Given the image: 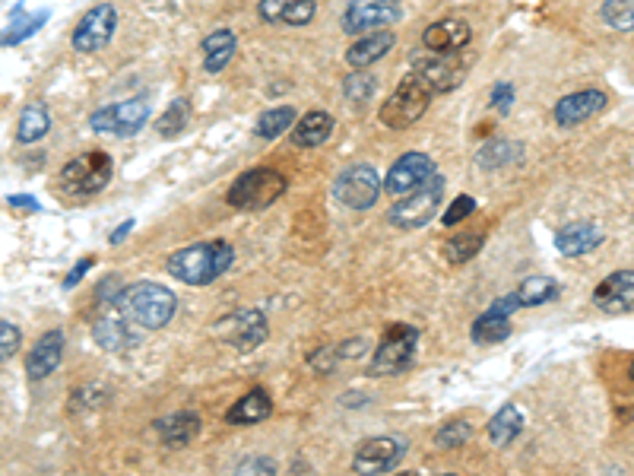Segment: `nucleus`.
Returning <instances> with one entry per match:
<instances>
[{
	"instance_id": "1",
	"label": "nucleus",
	"mask_w": 634,
	"mask_h": 476,
	"mask_svg": "<svg viewBox=\"0 0 634 476\" xmlns=\"http://www.w3.org/2000/svg\"><path fill=\"white\" fill-rule=\"evenodd\" d=\"M232 264H235V248L229 242H222V238H216V242H197L169 254L165 270L184 286H210Z\"/></svg>"
},
{
	"instance_id": "2",
	"label": "nucleus",
	"mask_w": 634,
	"mask_h": 476,
	"mask_svg": "<svg viewBox=\"0 0 634 476\" xmlns=\"http://www.w3.org/2000/svg\"><path fill=\"white\" fill-rule=\"evenodd\" d=\"M115 308L124 318H130L134 324H140L143 331H162L165 324L175 318L178 311V299L172 289H165L159 283H130L118 292Z\"/></svg>"
},
{
	"instance_id": "3",
	"label": "nucleus",
	"mask_w": 634,
	"mask_h": 476,
	"mask_svg": "<svg viewBox=\"0 0 634 476\" xmlns=\"http://www.w3.org/2000/svg\"><path fill=\"white\" fill-rule=\"evenodd\" d=\"M289 188V181L283 172H276V169H267V166H257V169H248V172H241L235 181H232V188L226 194L229 200V207L235 210H267L273 207L279 197L286 194Z\"/></svg>"
},
{
	"instance_id": "4",
	"label": "nucleus",
	"mask_w": 634,
	"mask_h": 476,
	"mask_svg": "<svg viewBox=\"0 0 634 476\" xmlns=\"http://www.w3.org/2000/svg\"><path fill=\"white\" fill-rule=\"evenodd\" d=\"M432 96H435L432 86L409 70L406 77L400 80V86L394 89V96L384 99L378 118H381L384 127H390V131H406V127H413L428 112Z\"/></svg>"
},
{
	"instance_id": "5",
	"label": "nucleus",
	"mask_w": 634,
	"mask_h": 476,
	"mask_svg": "<svg viewBox=\"0 0 634 476\" xmlns=\"http://www.w3.org/2000/svg\"><path fill=\"white\" fill-rule=\"evenodd\" d=\"M441 200H444V175L435 172L428 181H422L419 188L403 194L397 204L390 207L387 219H390V226H397V229H422L435 219Z\"/></svg>"
},
{
	"instance_id": "6",
	"label": "nucleus",
	"mask_w": 634,
	"mask_h": 476,
	"mask_svg": "<svg viewBox=\"0 0 634 476\" xmlns=\"http://www.w3.org/2000/svg\"><path fill=\"white\" fill-rule=\"evenodd\" d=\"M416 356H419V327L397 324V327H390L384 340L378 343V350L368 365V375H375V378L400 375L406 369H413Z\"/></svg>"
},
{
	"instance_id": "7",
	"label": "nucleus",
	"mask_w": 634,
	"mask_h": 476,
	"mask_svg": "<svg viewBox=\"0 0 634 476\" xmlns=\"http://www.w3.org/2000/svg\"><path fill=\"white\" fill-rule=\"evenodd\" d=\"M111 172H115V166H111L108 153H99V150L96 153H83V156L67 162L61 178H58V185L70 197H92V194H99V191L108 188Z\"/></svg>"
},
{
	"instance_id": "8",
	"label": "nucleus",
	"mask_w": 634,
	"mask_h": 476,
	"mask_svg": "<svg viewBox=\"0 0 634 476\" xmlns=\"http://www.w3.org/2000/svg\"><path fill=\"white\" fill-rule=\"evenodd\" d=\"M381 191H384V181L368 162H356V166L343 169L337 181H333V197L349 210H371L378 204Z\"/></svg>"
},
{
	"instance_id": "9",
	"label": "nucleus",
	"mask_w": 634,
	"mask_h": 476,
	"mask_svg": "<svg viewBox=\"0 0 634 476\" xmlns=\"http://www.w3.org/2000/svg\"><path fill=\"white\" fill-rule=\"evenodd\" d=\"M413 73L432 86V93H454L470 73V54H466V48L454 54H422L413 61Z\"/></svg>"
},
{
	"instance_id": "10",
	"label": "nucleus",
	"mask_w": 634,
	"mask_h": 476,
	"mask_svg": "<svg viewBox=\"0 0 634 476\" xmlns=\"http://www.w3.org/2000/svg\"><path fill=\"white\" fill-rule=\"evenodd\" d=\"M213 334L222 343L235 346V350L251 353V350H257V346L267 340L270 324H267V315L260 308H241V311H232V315H226V318H219L216 327H213Z\"/></svg>"
},
{
	"instance_id": "11",
	"label": "nucleus",
	"mask_w": 634,
	"mask_h": 476,
	"mask_svg": "<svg viewBox=\"0 0 634 476\" xmlns=\"http://www.w3.org/2000/svg\"><path fill=\"white\" fill-rule=\"evenodd\" d=\"M149 121V102L146 99H127L118 105H105L99 112H92L89 127L96 134L105 137H134L143 131V124Z\"/></svg>"
},
{
	"instance_id": "12",
	"label": "nucleus",
	"mask_w": 634,
	"mask_h": 476,
	"mask_svg": "<svg viewBox=\"0 0 634 476\" xmlns=\"http://www.w3.org/2000/svg\"><path fill=\"white\" fill-rule=\"evenodd\" d=\"M115 29H118L115 4H96V7L80 16L77 29H73V35H70L73 51H80V54L102 51L111 39H115Z\"/></svg>"
},
{
	"instance_id": "13",
	"label": "nucleus",
	"mask_w": 634,
	"mask_h": 476,
	"mask_svg": "<svg viewBox=\"0 0 634 476\" xmlns=\"http://www.w3.org/2000/svg\"><path fill=\"white\" fill-rule=\"evenodd\" d=\"M406 457V442L394 435H378V438H365V442L352 454V470L365 473V476H378V473H390L394 467H400V461Z\"/></svg>"
},
{
	"instance_id": "14",
	"label": "nucleus",
	"mask_w": 634,
	"mask_h": 476,
	"mask_svg": "<svg viewBox=\"0 0 634 476\" xmlns=\"http://www.w3.org/2000/svg\"><path fill=\"white\" fill-rule=\"evenodd\" d=\"M400 16H403L400 0H349L343 13V32L349 35L378 32L390 23H397Z\"/></svg>"
},
{
	"instance_id": "15",
	"label": "nucleus",
	"mask_w": 634,
	"mask_h": 476,
	"mask_svg": "<svg viewBox=\"0 0 634 476\" xmlns=\"http://www.w3.org/2000/svg\"><path fill=\"white\" fill-rule=\"evenodd\" d=\"M517 308H524L520 305V296H517V289L508 292V296H498L482 315L473 321V343L479 346H495V343H505L511 337V315Z\"/></svg>"
},
{
	"instance_id": "16",
	"label": "nucleus",
	"mask_w": 634,
	"mask_h": 476,
	"mask_svg": "<svg viewBox=\"0 0 634 476\" xmlns=\"http://www.w3.org/2000/svg\"><path fill=\"white\" fill-rule=\"evenodd\" d=\"M92 340L108 353H124V350H134V346L143 340V327L124 318L121 311L118 315H102L92 321Z\"/></svg>"
},
{
	"instance_id": "17",
	"label": "nucleus",
	"mask_w": 634,
	"mask_h": 476,
	"mask_svg": "<svg viewBox=\"0 0 634 476\" xmlns=\"http://www.w3.org/2000/svg\"><path fill=\"white\" fill-rule=\"evenodd\" d=\"M435 175V162L432 156L425 153H403L394 166H390L387 178H384V191L394 197V194H409L413 188H419L422 181H428Z\"/></svg>"
},
{
	"instance_id": "18",
	"label": "nucleus",
	"mask_w": 634,
	"mask_h": 476,
	"mask_svg": "<svg viewBox=\"0 0 634 476\" xmlns=\"http://www.w3.org/2000/svg\"><path fill=\"white\" fill-rule=\"evenodd\" d=\"M593 305L606 315H628L634 311V270H615L593 289Z\"/></svg>"
},
{
	"instance_id": "19",
	"label": "nucleus",
	"mask_w": 634,
	"mask_h": 476,
	"mask_svg": "<svg viewBox=\"0 0 634 476\" xmlns=\"http://www.w3.org/2000/svg\"><path fill=\"white\" fill-rule=\"evenodd\" d=\"M606 102L609 99H606L603 89H577V93L562 96L555 102L552 118H555L558 127H577V124L590 121L593 115H600L606 108Z\"/></svg>"
},
{
	"instance_id": "20",
	"label": "nucleus",
	"mask_w": 634,
	"mask_h": 476,
	"mask_svg": "<svg viewBox=\"0 0 634 476\" xmlns=\"http://www.w3.org/2000/svg\"><path fill=\"white\" fill-rule=\"evenodd\" d=\"M422 42L428 51H438V54H454L463 51L466 45L473 42V29L460 16H444V20L425 26L422 32Z\"/></svg>"
},
{
	"instance_id": "21",
	"label": "nucleus",
	"mask_w": 634,
	"mask_h": 476,
	"mask_svg": "<svg viewBox=\"0 0 634 476\" xmlns=\"http://www.w3.org/2000/svg\"><path fill=\"white\" fill-rule=\"evenodd\" d=\"M603 245V229L593 219H577L555 232V248L565 258H584V254L596 251Z\"/></svg>"
},
{
	"instance_id": "22",
	"label": "nucleus",
	"mask_w": 634,
	"mask_h": 476,
	"mask_svg": "<svg viewBox=\"0 0 634 476\" xmlns=\"http://www.w3.org/2000/svg\"><path fill=\"white\" fill-rule=\"evenodd\" d=\"M64 346H67V340H64L61 331L42 334L39 343H35L29 350V356H26V375L32 381H45L51 372H58V365L64 359Z\"/></svg>"
},
{
	"instance_id": "23",
	"label": "nucleus",
	"mask_w": 634,
	"mask_h": 476,
	"mask_svg": "<svg viewBox=\"0 0 634 476\" xmlns=\"http://www.w3.org/2000/svg\"><path fill=\"white\" fill-rule=\"evenodd\" d=\"M397 45V35L387 32V29H378V32H365L359 35V42H352L346 48V64L352 70H368L371 64H378L384 54H390Z\"/></svg>"
},
{
	"instance_id": "24",
	"label": "nucleus",
	"mask_w": 634,
	"mask_h": 476,
	"mask_svg": "<svg viewBox=\"0 0 634 476\" xmlns=\"http://www.w3.org/2000/svg\"><path fill=\"white\" fill-rule=\"evenodd\" d=\"M273 413V400L264 388H251L241 400H235V404L226 410V423L229 426H260L267 423Z\"/></svg>"
},
{
	"instance_id": "25",
	"label": "nucleus",
	"mask_w": 634,
	"mask_h": 476,
	"mask_svg": "<svg viewBox=\"0 0 634 476\" xmlns=\"http://www.w3.org/2000/svg\"><path fill=\"white\" fill-rule=\"evenodd\" d=\"M156 432L165 448H184L200 435V416L197 413H172L156 419Z\"/></svg>"
},
{
	"instance_id": "26",
	"label": "nucleus",
	"mask_w": 634,
	"mask_h": 476,
	"mask_svg": "<svg viewBox=\"0 0 634 476\" xmlns=\"http://www.w3.org/2000/svg\"><path fill=\"white\" fill-rule=\"evenodd\" d=\"M200 48H203V70H207V73H219L222 67H226L235 58L238 39H235L232 29H216L213 35H207V39H203Z\"/></svg>"
},
{
	"instance_id": "27",
	"label": "nucleus",
	"mask_w": 634,
	"mask_h": 476,
	"mask_svg": "<svg viewBox=\"0 0 634 476\" xmlns=\"http://www.w3.org/2000/svg\"><path fill=\"white\" fill-rule=\"evenodd\" d=\"M51 131V112L45 102H29L20 112V124H16V143L32 146L45 140Z\"/></svg>"
},
{
	"instance_id": "28",
	"label": "nucleus",
	"mask_w": 634,
	"mask_h": 476,
	"mask_svg": "<svg viewBox=\"0 0 634 476\" xmlns=\"http://www.w3.org/2000/svg\"><path fill=\"white\" fill-rule=\"evenodd\" d=\"M333 115L330 112H308L305 118H298V124L292 127V143L295 146H321V143H327V137L333 134Z\"/></svg>"
},
{
	"instance_id": "29",
	"label": "nucleus",
	"mask_w": 634,
	"mask_h": 476,
	"mask_svg": "<svg viewBox=\"0 0 634 476\" xmlns=\"http://www.w3.org/2000/svg\"><path fill=\"white\" fill-rule=\"evenodd\" d=\"M524 159V146L514 140H489L482 143V150L476 153L479 169H508L514 162Z\"/></svg>"
},
{
	"instance_id": "30",
	"label": "nucleus",
	"mask_w": 634,
	"mask_h": 476,
	"mask_svg": "<svg viewBox=\"0 0 634 476\" xmlns=\"http://www.w3.org/2000/svg\"><path fill=\"white\" fill-rule=\"evenodd\" d=\"M48 16H51L48 10H39V13L26 16V7L16 4V7L10 10V26H7V32H4V45L13 48V45L26 42L29 35H35V32H39V29L48 23Z\"/></svg>"
},
{
	"instance_id": "31",
	"label": "nucleus",
	"mask_w": 634,
	"mask_h": 476,
	"mask_svg": "<svg viewBox=\"0 0 634 476\" xmlns=\"http://www.w3.org/2000/svg\"><path fill=\"white\" fill-rule=\"evenodd\" d=\"M520 429H524V413H520L514 404H505L489 419V438L495 448H508L520 435Z\"/></svg>"
},
{
	"instance_id": "32",
	"label": "nucleus",
	"mask_w": 634,
	"mask_h": 476,
	"mask_svg": "<svg viewBox=\"0 0 634 476\" xmlns=\"http://www.w3.org/2000/svg\"><path fill=\"white\" fill-rule=\"evenodd\" d=\"M482 245H486V232H460V235L447 238L441 251H444L447 264L460 267V264H470L476 254L482 251Z\"/></svg>"
},
{
	"instance_id": "33",
	"label": "nucleus",
	"mask_w": 634,
	"mask_h": 476,
	"mask_svg": "<svg viewBox=\"0 0 634 476\" xmlns=\"http://www.w3.org/2000/svg\"><path fill=\"white\" fill-rule=\"evenodd\" d=\"M517 296H520V305L524 308H536V305L555 302L558 296H562V286H558L552 277H527L517 286Z\"/></svg>"
},
{
	"instance_id": "34",
	"label": "nucleus",
	"mask_w": 634,
	"mask_h": 476,
	"mask_svg": "<svg viewBox=\"0 0 634 476\" xmlns=\"http://www.w3.org/2000/svg\"><path fill=\"white\" fill-rule=\"evenodd\" d=\"M295 108L292 105H279V108H270V112H264L257 118L254 124V134L260 140H276V137H283L289 127L295 124Z\"/></svg>"
},
{
	"instance_id": "35",
	"label": "nucleus",
	"mask_w": 634,
	"mask_h": 476,
	"mask_svg": "<svg viewBox=\"0 0 634 476\" xmlns=\"http://www.w3.org/2000/svg\"><path fill=\"white\" fill-rule=\"evenodd\" d=\"M600 16L615 32H634V0H603Z\"/></svg>"
},
{
	"instance_id": "36",
	"label": "nucleus",
	"mask_w": 634,
	"mask_h": 476,
	"mask_svg": "<svg viewBox=\"0 0 634 476\" xmlns=\"http://www.w3.org/2000/svg\"><path fill=\"white\" fill-rule=\"evenodd\" d=\"M470 438H473V423H466V419H451V423H444L432 435V442L441 451H454V448H463Z\"/></svg>"
},
{
	"instance_id": "37",
	"label": "nucleus",
	"mask_w": 634,
	"mask_h": 476,
	"mask_svg": "<svg viewBox=\"0 0 634 476\" xmlns=\"http://www.w3.org/2000/svg\"><path fill=\"white\" fill-rule=\"evenodd\" d=\"M188 121H191V102L181 96V99H175L169 108H165V115L159 118L156 131L162 137H178L184 127H188Z\"/></svg>"
},
{
	"instance_id": "38",
	"label": "nucleus",
	"mask_w": 634,
	"mask_h": 476,
	"mask_svg": "<svg viewBox=\"0 0 634 476\" xmlns=\"http://www.w3.org/2000/svg\"><path fill=\"white\" fill-rule=\"evenodd\" d=\"M375 89H378V80L371 77L368 70H352L343 80V93H346L349 102H368L371 96H375Z\"/></svg>"
},
{
	"instance_id": "39",
	"label": "nucleus",
	"mask_w": 634,
	"mask_h": 476,
	"mask_svg": "<svg viewBox=\"0 0 634 476\" xmlns=\"http://www.w3.org/2000/svg\"><path fill=\"white\" fill-rule=\"evenodd\" d=\"M317 16V0H289L283 10L286 26H308Z\"/></svg>"
},
{
	"instance_id": "40",
	"label": "nucleus",
	"mask_w": 634,
	"mask_h": 476,
	"mask_svg": "<svg viewBox=\"0 0 634 476\" xmlns=\"http://www.w3.org/2000/svg\"><path fill=\"white\" fill-rule=\"evenodd\" d=\"M473 213H476V200L470 194H460V197L451 200V207L444 210L441 223L444 226H457V223H463V219H470Z\"/></svg>"
},
{
	"instance_id": "41",
	"label": "nucleus",
	"mask_w": 634,
	"mask_h": 476,
	"mask_svg": "<svg viewBox=\"0 0 634 476\" xmlns=\"http://www.w3.org/2000/svg\"><path fill=\"white\" fill-rule=\"evenodd\" d=\"M20 327H16L13 321H0V359L4 362H10L13 359V353L20 350Z\"/></svg>"
},
{
	"instance_id": "42",
	"label": "nucleus",
	"mask_w": 634,
	"mask_h": 476,
	"mask_svg": "<svg viewBox=\"0 0 634 476\" xmlns=\"http://www.w3.org/2000/svg\"><path fill=\"white\" fill-rule=\"evenodd\" d=\"M286 4H289V0H260V7H257L260 20H264V23H283Z\"/></svg>"
},
{
	"instance_id": "43",
	"label": "nucleus",
	"mask_w": 634,
	"mask_h": 476,
	"mask_svg": "<svg viewBox=\"0 0 634 476\" xmlns=\"http://www.w3.org/2000/svg\"><path fill=\"white\" fill-rule=\"evenodd\" d=\"M511 102H514V86H511V83H498V86L492 89V105H495V112H498V115H508Z\"/></svg>"
},
{
	"instance_id": "44",
	"label": "nucleus",
	"mask_w": 634,
	"mask_h": 476,
	"mask_svg": "<svg viewBox=\"0 0 634 476\" xmlns=\"http://www.w3.org/2000/svg\"><path fill=\"white\" fill-rule=\"evenodd\" d=\"M92 267H96V258H92V254H89V258H83V261L73 264V270L64 277V289H73V286H77V283L86 277V273H89Z\"/></svg>"
},
{
	"instance_id": "45",
	"label": "nucleus",
	"mask_w": 634,
	"mask_h": 476,
	"mask_svg": "<svg viewBox=\"0 0 634 476\" xmlns=\"http://www.w3.org/2000/svg\"><path fill=\"white\" fill-rule=\"evenodd\" d=\"M238 473H276V464L267 457H254V461H241Z\"/></svg>"
},
{
	"instance_id": "46",
	"label": "nucleus",
	"mask_w": 634,
	"mask_h": 476,
	"mask_svg": "<svg viewBox=\"0 0 634 476\" xmlns=\"http://www.w3.org/2000/svg\"><path fill=\"white\" fill-rule=\"evenodd\" d=\"M7 204H10L13 210L39 213V200H35V197H29V194H10V200H7Z\"/></svg>"
},
{
	"instance_id": "47",
	"label": "nucleus",
	"mask_w": 634,
	"mask_h": 476,
	"mask_svg": "<svg viewBox=\"0 0 634 476\" xmlns=\"http://www.w3.org/2000/svg\"><path fill=\"white\" fill-rule=\"evenodd\" d=\"M130 232H134V219H124V223H121L115 232H111V238H108V242H111V245H121V242H124V238H127Z\"/></svg>"
},
{
	"instance_id": "48",
	"label": "nucleus",
	"mask_w": 634,
	"mask_h": 476,
	"mask_svg": "<svg viewBox=\"0 0 634 476\" xmlns=\"http://www.w3.org/2000/svg\"><path fill=\"white\" fill-rule=\"evenodd\" d=\"M628 378H631V381H634V362H631V365H628Z\"/></svg>"
}]
</instances>
